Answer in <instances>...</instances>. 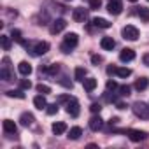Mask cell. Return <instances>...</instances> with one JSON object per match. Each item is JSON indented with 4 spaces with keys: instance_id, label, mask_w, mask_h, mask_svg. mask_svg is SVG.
<instances>
[{
    "instance_id": "6da1fadb",
    "label": "cell",
    "mask_w": 149,
    "mask_h": 149,
    "mask_svg": "<svg viewBox=\"0 0 149 149\" xmlns=\"http://www.w3.org/2000/svg\"><path fill=\"white\" fill-rule=\"evenodd\" d=\"M33 56H40V54H46L47 51H49V44L47 42H35V44H32V42H21Z\"/></svg>"
},
{
    "instance_id": "7a4b0ae2",
    "label": "cell",
    "mask_w": 149,
    "mask_h": 149,
    "mask_svg": "<svg viewBox=\"0 0 149 149\" xmlns=\"http://www.w3.org/2000/svg\"><path fill=\"white\" fill-rule=\"evenodd\" d=\"M77 42H79L77 33H67L65 39H63V44H61V51L63 53H70L74 47L77 46Z\"/></svg>"
},
{
    "instance_id": "3957f363",
    "label": "cell",
    "mask_w": 149,
    "mask_h": 149,
    "mask_svg": "<svg viewBox=\"0 0 149 149\" xmlns=\"http://www.w3.org/2000/svg\"><path fill=\"white\" fill-rule=\"evenodd\" d=\"M0 77L4 81H13L14 79V74L11 72V60L4 58L2 60V70H0Z\"/></svg>"
},
{
    "instance_id": "277c9868",
    "label": "cell",
    "mask_w": 149,
    "mask_h": 149,
    "mask_svg": "<svg viewBox=\"0 0 149 149\" xmlns=\"http://www.w3.org/2000/svg\"><path fill=\"white\" fill-rule=\"evenodd\" d=\"M121 35H123V39H126V40H137V39H139V28L133 26V25H126V26L121 30Z\"/></svg>"
},
{
    "instance_id": "5b68a950",
    "label": "cell",
    "mask_w": 149,
    "mask_h": 149,
    "mask_svg": "<svg viewBox=\"0 0 149 149\" xmlns=\"http://www.w3.org/2000/svg\"><path fill=\"white\" fill-rule=\"evenodd\" d=\"M132 109H133V112H135L139 118H142V119H149V105H146L144 102H135Z\"/></svg>"
},
{
    "instance_id": "8992f818",
    "label": "cell",
    "mask_w": 149,
    "mask_h": 149,
    "mask_svg": "<svg viewBox=\"0 0 149 149\" xmlns=\"http://www.w3.org/2000/svg\"><path fill=\"white\" fill-rule=\"evenodd\" d=\"M67 28V21L63 19V18H58V19H53L51 21V26H49V32L53 33V35H56V33H60V32H63Z\"/></svg>"
},
{
    "instance_id": "52a82bcc",
    "label": "cell",
    "mask_w": 149,
    "mask_h": 149,
    "mask_svg": "<svg viewBox=\"0 0 149 149\" xmlns=\"http://www.w3.org/2000/svg\"><path fill=\"white\" fill-rule=\"evenodd\" d=\"M72 19L76 21V23H84V21L88 19V9H84V7L74 9V11H72Z\"/></svg>"
},
{
    "instance_id": "ba28073f",
    "label": "cell",
    "mask_w": 149,
    "mask_h": 149,
    "mask_svg": "<svg viewBox=\"0 0 149 149\" xmlns=\"http://www.w3.org/2000/svg\"><path fill=\"white\" fill-rule=\"evenodd\" d=\"M67 112H68L72 118H77V116H79L81 109H79V102H77L76 98H70V100H68V104H67Z\"/></svg>"
},
{
    "instance_id": "9c48e42d",
    "label": "cell",
    "mask_w": 149,
    "mask_h": 149,
    "mask_svg": "<svg viewBox=\"0 0 149 149\" xmlns=\"http://www.w3.org/2000/svg\"><path fill=\"white\" fill-rule=\"evenodd\" d=\"M107 11H109L112 16H118V14H121V11H123V4H121V0H109Z\"/></svg>"
},
{
    "instance_id": "30bf717a",
    "label": "cell",
    "mask_w": 149,
    "mask_h": 149,
    "mask_svg": "<svg viewBox=\"0 0 149 149\" xmlns=\"http://www.w3.org/2000/svg\"><path fill=\"white\" fill-rule=\"evenodd\" d=\"M119 60L121 61H132V60H135V51L133 49H128V47H125L121 53H119Z\"/></svg>"
},
{
    "instance_id": "8fae6325",
    "label": "cell",
    "mask_w": 149,
    "mask_h": 149,
    "mask_svg": "<svg viewBox=\"0 0 149 149\" xmlns=\"http://www.w3.org/2000/svg\"><path fill=\"white\" fill-rule=\"evenodd\" d=\"M2 128H4V132H6V133H11V135H14V133L18 132L16 123H14V121H11V119H6V121L2 123Z\"/></svg>"
},
{
    "instance_id": "7c38bea8",
    "label": "cell",
    "mask_w": 149,
    "mask_h": 149,
    "mask_svg": "<svg viewBox=\"0 0 149 149\" xmlns=\"http://www.w3.org/2000/svg\"><path fill=\"white\" fill-rule=\"evenodd\" d=\"M100 46H102V49H105V51H112V49H114V46H116V42H114V39H112V37H102Z\"/></svg>"
},
{
    "instance_id": "4fadbf2b",
    "label": "cell",
    "mask_w": 149,
    "mask_h": 149,
    "mask_svg": "<svg viewBox=\"0 0 149 149\" xmlns=\"http://www.w3.org/2000/svg\"><path fill=\"white\" fill-rule=\"evenodd\" d=\"M102 126H104V121H102V118H100V116H93V118L90 119V128H91L93 132L102 130Z\"/></svg>"
},
{
    "instance_id": "5bb4252c",
    "label": "cell",
    "mask_w": 149,
    "mask_h": 149,
    "mask_svg": "<svg viewBox=\"0 0 149 149\" xmlns=\"http://www.w3.org/2000/svg\"><path fill=\"white\" fill-rule=\"evenodd\" d=\"M147 135L144 133V132H139V130H130L128 132V139L130 140H133V142H140V140H144Z\"/></svg>"
},
{
    "instance_id": "9a60e30c",
    "label": "cell",
    "mask_w": 149,
    "mask_h": 149,
    "mask_svg": "<svg viewBox=\"0 0 149 149\" xmlns=\"http://www.w3.org/2000/svg\"><path fill=\"white\" fill-rule=\"evenodd\" d=\"M19 121H21L23 126H32L35 119H33V114H30V112H23V114L19 116Z\"/></svg>"
},
{
    "instance_id": "2e32d148",
    "label": "cell",
    "mask_w": 149,
    "mask_h": 149,
    "mask_svg": "<svg viewBox=\"0 0 149 149\" xmlns=\"http://www.w3.org/2000/svg\"><path fill=\"white\" fill-rule=\"evenodd\" d=\"M18 70H19V74H21V76H30V74H32V65L28 63V61H21L19 65H18Z\"/></svg>"
},
{
    "instance_id": "e0dca14e",
    "label": "cell",
    "mask_w": 149,
    "mask_h": 149,
    "mask_svg": "<svg viewBox=\"0 0 149 149\" xmlns=\"http://www.w3.org/2000/svg\"><path fill=\"white\" fill-rule=\"evenodd\" d=\"M33 105L39 109V111H42V109H46L47 107V102H46V98H44V95L40 93V95H37L35 98H33Z\"/></svg>"
},
{
    "instance_id": "ac0fdd59",
    "label": "cell",
    "mask_w": 149,
    "mask_h": 149,
    "mask_svg": "<svg viewBox=\"0 0 149 149\" xmlns=\"http://www.w3.org/2000/svg\"><path fill=\"white\" fill-rule=\"evenodd\" d=\"M67 132V125L63 121H58V123H53V133L54 135H63Z\"/></svg>"
},
{
    "instance_id": "d6986e66",
    "label": "cell",
    "mask_w": 149,
    "mask_h": 149,
    "mask_svg": "<svg viewBox=\"0 0 149 149\" xmlns=\"http://www.w3.org/2000/svg\"><path fill=\"white\" fill-rule=\"evenodd\" d=\"M147 86H149V79L147 77H140V79L135 81V90H139V91H144Z\"/></svg>"
},
{
    "instance_id": "ffe728a7",
    "label": "cell",
    "mask_w": 149,
    "mask_h": 149,
    "mask_svg": "<svg viewBox=\"0 0 149 149\" xmlns=\"http://www.w3.org/2000/svg\"><path fill=\"white\" fill-rule=\"evenodd\" d=\"M83 84H84V90H86V91H93V90L97 88V79L88 77V79H84V81H83Z\"/></svg>"
},
{
    "instance_id": "44dd1931",
    "label": "cell",
    "mask_w": 149,
    "mask_h": 149,
    "mask_svg": "<svg viewBox=\"0 0 149 149\" xmlns=\"http://www.w3.org/2000/svg\"><path fill=\"white\" fill-rule=\"evenodd\" d=\"M44 72L49 74V76H56V74L60 72V65H58V63H51V65L44 67Z\"/></svg>"
},
{
    "instance_id": "7402d4cb",
    "label": "cell",
    "mask_w": 149,
    "mask_h": 149,
    "mask_svg": "<svg viewBox=\"0 0 149 149\" xmlns=\"http://www.w3.org/2000/svg\"><path fill=\"white\" fill-rule=\"evenodd\" d=\"M81 135H83V130H81L79 126H74V128H70V132H68V139H72V140H77Z\"/></svg>"
},
{
    "instance_id": "603a6c76",
    "label": "cell",
    "mask_w": 149,
    "mask_h": 149,
    "mask_svg": "<svg viewBox=\"0 0 149 149\" xmlns=\"http://www.w3.org/2000/svg\"><path fill=\"white\" fill-rule=\"evenodd\" d=\"M93 25H95L97 28H111V23H109L107 19H104V18H95V19H93Z\"/></svg>"
},
{
    "instance_id": "cb8c5ba5",
    "label": "cell",
    "mask_w": 149,
    "mask_h": 149,
    "mask_svg": "<svg viewBox=\"0 0 149 149\" xmlns=\"http://www.w3.org/2000/svg\"><path fill=\"white\" fill-rule=\"evenodd\" d=\"M7 97L23 100V98H25V93H23V90H9V91H7Z\"/></svg>"
},
{
    "instance_id": "d4e9b609",
    "label": "cell",
    "mask_w": 149,
    "mask_h": 149,
    "mask_svg": "<svg viewBox=\"0 0 149 149\" xmlns=\"http://www.w3.org/2000/svg\"><path fill=\"white\" fill-rule=\"evenodd\" d=\"M130 74H132V70L126 68V67H118V68H116V76H118V77H128Z\"/></svg>"
},
{
    "instance_id": "484cf974",
    "label": "cell",
    "mask_w": 149,
    "mask_h": 149,
    "mask_svg": "<svg viewBox=\"0 0 149 149\" xmlns=\"http://www.w3.org/2000/svg\"><path fill=\"white\" fill-rule=\"evenodd\" d=\"M0 44H2L4 51H9V49H11V37H7V35H0Z\"/></svg>"
},
{
    "instance_id": "4316f807",
    "label": "cell",
    "mask_w": 149,
    "mask_h": 149,
    "mask_svg": "<svg viewBox=\"0 0 149 149\" xmlns=\"http://www.w3.org/2000/svg\"><path fill=\"white\" fill-rule=\"evenodd\" d=\"M74 74H76V79L77 81H84L86 79V68H83V67H77Z\"/></svg>"
},
{
    "instance_id": "83f0119b",
    "label": "cell",
    "mask_w": 149,
    "mask_h": 149,
    "mask_svg": "<svg viewBox=\"0 0 149 149\" xmlns=\"http://www.w3.org/2000/svg\"><path fill=\"white\" fill-rule=\"evenodd\" d=\"M139 16L142 21H149V9L147 7H139Z\"/></svg>"
},
{
    "instance_id": "f1b7e54d",
    "label": "cell",
    "mask_w": 149,
    "mask_h": 149,
    "mask_svg": "<svg viewBox=\"0 0 149 149\" xmlns=\"http://www.w3.org/2000/svg\"><path fill=\"white\" fill-rule=\"evenodd\" d=\"M37 91L42 93V95H49V93H51V88H49L47 84H42V83H40V84H37Z\"/></svg>"
},
{
    "instance_id": "f546056e",
    "label": "cell",
    "mask_w": 149,
    "mask_h": 149,
    "mask_svg": "<svg viewBox=\"0 0 149 149\" xmlns=\"http://www.w3.org/2000/svg\"><path fill=\"white\" fill-rule=\"evenodd\" d=\"M118 95H121V97H128V95H130V86H128V84L119 86V88H118Z\"/></svg>"
},
{
    "instance_id": "4dcf8cb0",
    "label": "cell",
    "mask_w": 149,
    "mask_h": 149,
    "mask_svg": "<svg viewBox=\"0 0 149 149\" xmlns=\"http://www.w3.org/2000/svg\"><path fill=\"white\" fill-rule=\"evenodd\" d=\"M11 39H14L16 42H23V39H21V32L19 30H16V28H13V32H11Z\"/></svg>"
},
{
    "instance_id": "1f68e13d",
    "label": "cell",
    "mask_w": 149,
    "mask_h": 149,
    "mask_svg": "<svg viewBox=\"0 0 149 149\" xmlns=\"http://www.w3.org/2000/svg\"><path fill=\"white\" fill-rule=\"evenodd\" d=\"M46 112H47L49 116H54V114L58 112V104H51V105H47V107H46Z\"/></svg>"
},
{
    "instance_id": "d6a6232c",
    "label": "cell",
    "mask_w": 149,
    "mask_h": 149,
    "mask_svg": "<svg viewBox=\"0 0 149 149\" xmlns=\"http://www.w3.org/2000/svg\"><path fill=\"white\" fill-rule=\"evenodd\" d=\"M88 2H90V7H91L93 11H97V9L102 7V0H88Z\"/></svg>"
},
{
    "instance_id": "836d02e7",
    "label": "cell",
    "mask_w": 149,
    "mask_h": 149,
    "mask_svg": "<svg viewBox=\"0 0 149 149\" xmlns=\"http://www.w3.org/2000/svg\"><path fill=\"white\" fill-rule=\"evenodd\" d=\"M19 88H21V90H30V88H32V83H30L28 79H21V81H19Z\"/></svg>"
},
{
    "instance_id": "e575fe53",
    "label": "cell",
    "mask_w": 149,
    "mask_h": 149,
    "mask_svg": "<svg viewBox=\"0 0 149 149\" xmlns=\"http://www.w3.org/2000/svg\"><path fill=\"white\" fill-rule=\"evenodd\" d=\"M119 86H118V83L116 81H107V91H114V90H118Z\"/></svg>"
},
{
    "instance_id": "d590c367",
    "label": "cell",
    "mask_w": 149,
    "mask_h": 149,
    "mask_svg": "<svg viewBox=\"0 0 149 149\" xmlns=\"http://www.w3.org/2000/svg\"><path fill=\"white\" fill-rule=\"evenodd\" d=\"M100 109H102V107H100V104H91V105H90V111H91V112H95V114H97V112H100Z\"/></svg>"
},
{
    "instance_id": "8d00e7d4",
    "label": "cell",
    "mask_w": 149,
    "mask_h": 149,
    "mask_svg": "<svg viewBox=\"0 0 149 149\" xmlns=\"http://www.w3.org/2000/svg\"><path fill=\"white\" fill-rule=\"evenodd\" d=\"M91 61L97 65V63H100V61H102V56H98V54H93V56H91Z\"/></svg>"
},
{
    "instance_id": "74e56055",
    "label": "cell",
    "mask_w": 149,
    "mask_h": 149,
    "mask_svg": "<svg viewBox=\"0 0 149 149\" xmlns=\"http://www.w3.org/2000/svg\"><path fill=\"white\" fill-rule=\"evenodd\" d=\"M116 68H118V67H112V65H111V67H107V74H109V76L116 74Z\"/></svg>"
},
{
    "instance_id": "f35d334b",
    "label": "cell",
    "mask_w": 149,
    "mask_h": 149,
    "mask_svg": "<svg viewBox=\"0 0 149 149\" xmlns=\"http://www.w3.org/2000/svg\"><path fill=\"white\" fill-rule=\"evenodd\" d=\"M144 63H146V65H149V54H146V56H144Z\"/></svg>"
},
{
    "instance_id": "ab89813d",
    "label": "cell",
    "mask_w": 149,
    "mask_h": 149,
    "mask_svg": "<svg viewBox=\"0 0 149 149\" xmlns=\"http://www.w3.org/2000/svg\"><path fill=\"white\" fill-rule=\"evenodd\" d=\"M128 2H133V4H135V2H137V0H128Z\"/></svg>"
},
{
    "instance_id": "60d3db41",
    "label": "cell",
    "mask_w": 149,
    "mask_h": 149,
    "mask_svg": "<svg viewBox=\"0 0 149 149\" xmlns=\"http://www.w3.org/2000/svg\"><path fill=\"white\" fill-rule=\"evenodd\" d=\"M67 2H70V0H67Z\"/></svg>"
},
{
    "instance_id": "b9f144b4",
    "label": "cell",
    "mask_w": 149,
    "mask_h": 149,
    "mask_svg": "<svg viewBox=\"0 0 149 149\" xmlns=\"http://www.w3.org/2000/svg\"><path fill=\"white\" fill-rule=\"evenodd\" d=\"M147 2H149V0H147Z\"/></svg>"
}]
</instances>
